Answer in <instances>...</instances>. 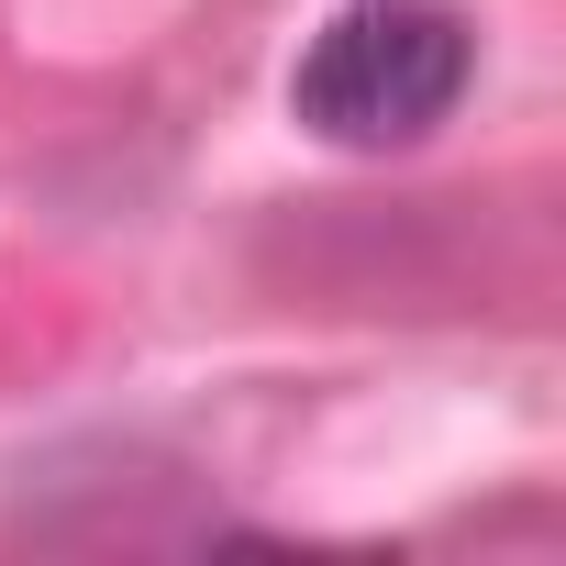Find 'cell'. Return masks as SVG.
Segmentation results:
<instances>
[{
  "mask_svg": "<svg viewBox=\"0 0 566 566\" xmlns=\"http://www.w3.org/2000/svg\"><path fill=\"white\" fill-rule=\"evenodd\" d=\"M467 78H478V34L455 12H433V0H356L290 67V123L345 145V156H400L433 123H455Z\"/></svg>",
  "mask_w": 566,
  "mask_h": 566,
  "instance_id": "6da1fadb",
  "label": "cell"
}]
</instances>
